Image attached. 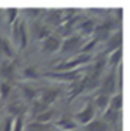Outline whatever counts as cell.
Wrapping results in <instances>:
<instances>
[{
  "label": "cell",
  "instance_id": "cell-1",
  "mask_svg": "<svg viewBox=\"0 0 130 131\" xmlns=\"http://www.w3.org/2000/svg\"><path fill=\"white\" fill-rule=\"evenodd\" d=\"M95 115V111L94 108L91 105H88L80 113H77L75 115V118L82 124H88L92 121V119L94 118Z\"/></svg>",
  "mask_w": 130,
  "mask_h": 131
},
{
  "label": "cell",
  "instance_id": "cell-2",
  "mask_svg": "<svg viewBox=\"0 0 130 131\" xmlns=\"http://www.w3.org/2000/svg\"><path fill=\"white\" fill-rule=\"evenodd\" d=\"M90 59H91V56H90V55H88V54H82L81 56L77 57V58L74 59V60H71V61H69V62H67V63H63V64H61V65L57 66L56 69H60V70H62V69H72V68L77 67V66L82 64V63L88 62Z\"/></svg>",
  "mask_w": 130,
  "mask_h": 131
},
{
  "label": "cell",
  "instance_id": "cell-3",
  "mask_svg": "<svg viewBox=\"0 0 130 131\" xmlns=\"http://www.w3.org/2000/svg\"><path fill=\"white\" fill-rule=\"evenodd\" d=\"M79 46H80V38L79 37H70L63 43V45H61V51L62 52H71V51L77 49Z\"/></svg>",
  "mask_w": 130,
  "mask_h": 131
},
{
  "label": "cell",
  "instance_id": "cell-4",
  "mask_svg": "<svg viewBox=\"0 0 130 131\" xmlns=\"http://www.w3.org/2000/svg\"><path fill=\"white\" fill-rule=\"evenodd\" d=\"M43 46L46 52H54L61 46V43L55 36H48L45 39Z\"/></svg>",
  "mask_w": 130,
  "mask_h": 131
},
{
  "label": "cell",
  "instance_id": "cell-5",
  "mask_svg": "<svg viewBox=\"0 0 130 131\" xmlns=\"http://www.w3.org/2000/svg\"><path fill=\"white\" fill-rule=\"evenodd\" d=\"M78 70H73V71H67V72H60V73H47V76H53L55 78H60L65 80H73L78 77Z\"/></svg>",
  "mask_w": 130,
  "mask_h": 131
},
{
  "label": "cell",
  "instance_id": "cell-6",
  "mask_svg": "<svg viewBox=\"0 0 130 131\" xmlns=\"http://www.w3.org/2000/svg\"><path fill=\"white\" fill-rule=\"evenodd\" d=\"M103 89H104L105 93H108V94L114 93V91H115V76H114V74H109L107 76V78L104 80Z\"/></svg>",
  "mask_w": 130,
  "mask_h": 131
},
{
  "label": "cell",
  "instance_id": "cell-7",
  "mask_svg": "<svg viewBox=\"0 0 130 131\" xmlns=\"http://www.w3.org/2000/svg\"><path fill=\"white\" fill-rule=\"evenodd\" d=\"M85 130L86 131H106L107 130V124L104 123L103 121L100 120H95L90 122L86 126H85Z\"/></svg>",
  "mask_w": 130,
  "mask_h": 131
},
{
  "label": "cell",
  "instance_id": "cell-8",
  "mask_svg": "<svg viewBox=\"0 0 130 131\" xmlns=\"http://www.w3.org/2000/svg\"><path fill=\"white\" fill-rule=\"evenodd\" d=\"M58 94L59 93L57 91H54V90H50V91L45 92L43 97H42V103L45 104L46 106L52 104L56 100V98L58 97Z\"/></svg>",
  "mask_w": 130,
  "mask_h": 131
},
{
  "label": "cell",
  "instance_id": "cell-9",
  "mask_svg": "<svg viewBox=\"0 0 130 131\" xmlns=\"http://www.w3.org/2000/svg\"><path fill=\"white\" fill-rule=\"evenodd\" d=\"M0 49H1V51H2L5 55H7V56L10 57V58H12V57L14 56L13 49H12L11 45L9 44V42H8L7 40H5V39H3V38H0Z\"/></svg>",
  "mask_w": 130,
  "mask_h": 131
},
{
  "label": "cell",
  "instance_id": "cell-10",
  "mask_svg": "<svg viewBox=\"0 0 130 131\" xmlns=\"http://www.w3.org/2000/svg\"><path fill=\"white\" fill-rule=\"evenodd\" d=\"M27 131H52L50 125L46 123H32L29 124L27 127Z\"/></svg>",
  "mask_w": 130,
  "mask_h": 131
},
{
  "label": "cell",
  "instance_id": "cell-11",
  "mask_svg": "<svg viewBox=\"0 0 130 131\" xmlns=\"http://www.w3.org/2000/svg\"><path fill=\"white\" fill-rule=\"evenodd\" d=\"M18 39L20 42V47L25 48L27 46V31H26V27L23 23L19 24V29H18Z\"/></svg>",
  "mask_w": 130,
  "mask_h": 131
},
{
  "label": "cell",
  "instance_id": "cell-12",
  "mask_svg": "<svg viewBox=\"0 0 130 131\" xmlns=\"http://www.w3.org/2000/svg\"><path fill=\"white\" fill-rule=\"evenodd\" d=\"M53 117V111H44L40 114H38L37 116V121L39 123H45L47 121H49L51 118Z\"/></svg>",
  "mask_w": 130,
  "mask_h": 131
},
{
  "label": "cell",
  "instance_id": "cell-13",
  "mask_svg": "<svg viewBox=\"0 0 130 131\" xmlns=\"http://www.w3.org/2000/svg\"><path fill=\"white\" fill-rule=\"evenodd\" d=\"M57 125H58L60 128L65 129V130H71V129H74V128L76 127L75 123L72 122V121L69 120V119H62V120H60V121L57 123Z\"/></svg>",
  "mask_w": 130,
  "mask_h": 131
},
{
  "label": "cell",
  "instance_id": "cell-14",
  "mask_svg": "<svg viewBox=\"0 0 130 131\" xmlns=\"http://www.w3.org/2000/svg\"><path fill=\"white\" fill-rule=\"evenodd\" d=\"M111 108L112 110H115V111H119L121 108H122V96L119 94L117 96H115L114 98L111 100Z\"/></svg>",
  "mask_w": 130,
  "mask_h": 131
},
{
  "label": "cell",
  "instance_id": "cell-15",
  "mask_svg": "<svg viewBox=\"0 0 130 131\" xmlns=\"http://www.w3.org/2000/svg\"><path fill=\"white\" fill-rule=\"evenodd\" d=\"M108 103H109V98H108V96H106V94L100 95L96 99V104L98 105V107L101 108V109H105L106 106L108 105Z\"/></svg>",
  "mask_w": 130,
  "mask_h": 131
},
{
  "label": "cell",
  "instance_id": "cell-16",
  "mask_svg": "<svg viewBox=\"0 0 130 131\" xmlns=\"http://www.w3.org/2000/svg\"><path fill=\"white\" fill-rule=\"evenodd\" d=\"M120 44H121V34L118 33V34H116V35L111 39V41L109 42V48H110L111 50H114L116 47L120 46Z\"/></svg>",
  "mask_w": 130,
  "mask_h": 131
},
{
  "label": "cell",
  "instance_id": "cell-17",
  "mask_svg": "<svg viewBox=\"0 0 130 131\" xmlns=\"http://www.w3.org/2000/svg\"><path fill=\"white\" fill-rule=\"evenodd\" d=\"M121 56H122L121 49H117L116 51H113V54H112L111 57H110L111 64H113V65L118 64V63L120 62V60H121Z\"/></svg>",
  "mask_w": 130,
  "mask_h": 131
},
{
  "label": "cell",
  "instance_id": "cell-18",
  "mask_svg": "<svg viewBox=\"0 0 130 131\" xmlns=\"http://www.w3.org/2000/svg\"><path fill=\"white\" fill-rule=\"evenodd\" d=\"M105 118H106L107 121H109V122H111V123L115 122V121L117 120V118H118V111H115V110L110 109V110L106 113Z\"/></svg>",
  "mask_w": 130,
  "mask_h": 131
},
{
  "label": "cell",
  "instance_id": "cell-19",
  "mask_svg": "<svg viewBox=\"0 0 130 131\" xmlns=\"http://www.w3.org/2000/svg\"><path fill=\"white\" fill-rule=\"evenodd\" d=\"M1 72L5 77H9V76H11V74L13 72V66L10 63H5V64L2 65Z\"/></svg>",
  "mask_w": 130,
  "mask_h": 131
},
{
  "label": "cell",
  "instance_id": "cell-20",
  "mask_svg": "<svg viewBox=\"0 0 130 131\" xmlns=\"http://www.w3.org/2000/svg\"><path fill=\"white\" fill-rule=\"evenodd\" d=\"M81 30H82V32L84 34H90L94 30V24H93V21L88 20V21L83 23L82 26H81Z\"/></svg>",
  "mask_w": 130,
  "mask_h": 131
},
{
  "label": "cell",
  "instance_id": "cell-21",
  "mask_svg": "<svg viewBox=\"0 0 130 131\" xmlns=\"http://www.w3.org/2000/svg\"><path fill=\"white\" fill-rule=\"evenodd\" d=\"M9 92H10V88L7 83H1L0 84V93H1V96L3 98H6L9 94Z\"/></svg>",
  "mask_w": 130,
  "mask_h": 131
},
{
  "label": "cell",
  "instance_id": "cell-22",
  "mask_svg": "<svg viewBox=\"0 0 130 131\" xmlns=\"http://www.w3.org/2000/svg\"><path fill=\"white\" fill-rule=\"evenodd\" d=\"M23 92H24L25 96L28 99H32L35 97V91L31 88H29V86H24L23 88Z\"/></svg>",
  "mask_w": 130,
  "mask_h": 131
},
{
  "label": "cell",
  "instance_id": "cell-23",
  "mask_svg": "<svg viewBox=\"0 0 130 131\" xmlns=\"http://www.w3.org/2000/svg\"><path fill=\"white\" fill-rule=\"evenodd\" d=\"M25 74L28 77H31V78H37V76H38V74H37V72L34 68H27L25 70Z\"/></svg>",
  "mask_w": 130,
  "mask_h": 131
},
{
  "label": "cell",
  "instance_id": "cell-24",
  "mask_svg": "<svg viewBox=\"0 0 130 131\" xmlns=\"http://www.w3.org/2000/svg\"><path fill=\"white\" fill-rule=\"evenodd\" d=\"M16 12H17V10L14 9V8L7 9V13H8V15H9V21H10V23H12V21L14 20V17L16 16Z\"/></svg>",
  "mask_w": 130,
  "mask_h": 131
},
{
  "label": "cell",
  "instance_id": "cell-25",
  "mask_svg": "<svg viewBox=\"0 0 130 131\" xmlns=\"http://www.w3.org/2000/svg\"><path fill=\"white\" fill-rule=\"evenodd\" d=\"M21 127H23V120H21V118H18L15 122L13 131H21Z\"/></svg>",
  "mask_w": 130,
  "mask_h": 131
},
{
  "label": "cell",
  "instance_id": "cell-26",
  "mask_svg": "<svg viewBox=\"0 0 130 131\" xmlns=\"http://www.w3.org/2000/svg\"><path fill=\"white\" fill-rule=\"evenodd\" d=\"M4 131H11V121L7 120L5 123V127H4Z\"/></svg>",
  "mask_w": 130,
  "mask_h": 131
}]
</instances>
